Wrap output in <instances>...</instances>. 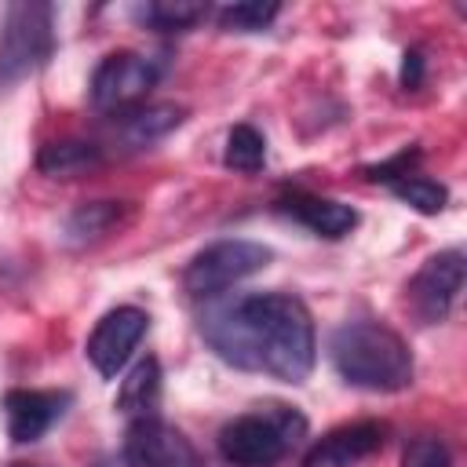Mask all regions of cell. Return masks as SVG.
Returning a JSON list of instances; mask_svg holds the SVG:
<instances>
[{"label": "cell", "instance_id": "cell-1", "mask_svg": "<svg viewBox=\"0 0 467 467\" xmlns=\"http://www.w3.org/2000/svg\"><path fill=\"white\" fill-rule=\"evenodd\" d=\"M204 343L234 368L277 383H306L317 361V336L306 303L292 292H244L201 314Z\"/></svg>", "mask_w": 467, "mask_h": 467}, {"label": "cell", "instance_id": "cell-2", "mask_svg": "<svg viewBox=\"0 0 467 467\" xmlns=\"http://www.w3.org/2000/svg\"><path fill=\"white\" fill-rule=\"evenodd\" d=\"M328 358L343 383L372 394H398L416 376L409 343L379 321L339 325L328 339Z\"/></svg>", "mask_w": 467, "mask_h": 467}, {"label": "cell", "instance_id": "cell-3", "mask_svg": "<svg viewBox=\"0 0 467 467\" xmlns=\"http://www.w3.org/2000/svg\"><path fill=\"white\" fill-rule=\"evenodd\" d=\"M306 431V420L288 405L244 412L219 431V456L230 467H274Z\"/></svg>", "mask_w": 467, "mask_h": 467}, {"label": "cell", "instance_id": "cell-4", "mask_svg": "<svg viewBox=\"0 0 467 467\" xmlns=\"http://www.w3.org/2000/svg\"><path fill=\"white\" fill-rule=\"evenodd\" d=\"M55 51V7L44 0H15L0 22V88H11L47 66Z\"/></svg>", "mask_w": 467, "mask_h": 467}, {"label": "cell", "instance_id": "cell-5", "mask_svg": "<svg viewBox=\"0 0 467 467\" xmlns=\"http://www.w3.org/2000/svg\"><path fill=\"white\" fill-rule=\"evenodd\" d=\"M274 259V252L259 241L248 237H230V241H215L208 248H201L186 270H182V288L193 299H212L226 288H234L237 281L259 274L266 263Z\"/></svg>", "mask_w": 467, "mask_h": 467}, {"label": "cell", "instance_id": "cell-6", "mask_svg": "<svg viewBox=\"0 0 467 467\" xmlns=\"http://www.w3.org/2000/svg\"><path fill=\"white\" fill-rule=\"evenodd\" d=\"M157 80H161L157 58L139 55V51H113L95 66L88 99L102 113H120L128 106H139Z\"/></svg>", "mask_w": 467, "mask_h": 467}, {"label": "cell", "instance_id": "cell-7", "mask_svg": "<svg viewBox=\"0 0 467 467\" xmlns=\"http://www.w3.org/2000/svg\"><path fill=\"white\" fill-rule=\"evenodd\" d=\"M463 277H467V259L460 248H445L431 255L405 285V303L412 317L420 325H441L463 292Z\"/></svg>", "mask_w": 467, "mask_h": 467}, {"label": "cell", "instance_id": "cell-8", "mask_svg": "<svg viewBox=\"0 0 467 467\" xmlns=\"http://www.w3.org/2000/svg\"><path fill=\"white\" fill-rule=\"evenodd\" d=\"M120 463L124 467H208L197 445L161 416H139L128 423Z\"/></svg>", "mask_w": 467, "mask_h": 467}, {"label": "cell", "instance_id": "cell-9", "mask_svg": "<svg viewBox=\"0 0 467 467\" xmlns=\"http://www.w3.org/2000/svg\"><path fill=\"white\" fill-rule=\"evenodd\" d=\"M150 328V314L139 306H117L109 314L99 317V325L88 336V361L95 365V372L102 379H113L135 354V347L142 343Z\"/></svg>", "mask_w": 467, "mask_h": 467}, {"label": "cell", "instance_id": "cell-10", "mask_svg": "<svg viewBox=\"0 0 467 467\" xmlns=\"http://www.w3.org/2000/svg\"><path fill=\"white\" fill-rule=\"evenodd\" d=\"M69 390H7L4 394V416H7V438L15 445L40 441L69 409Z\"/></svg>", "mask_w": 467, "mask_h": 467}, {"label": "cell", "instance_id": "cell-11", "mask_svg": "<svg viewBox=\"0 0 467 467\" xmlns=\"http://www.w3.org/2000/svg\"><path fill=\"white\" fill-rule=\"evenodd\" d=\"M186 120V106H175V102H139V106H128L120 113H113V124H109V139L124 150V153H139V150H150L157 142H164L179 124Z\"/></svg>", "mask_w": 467, "mask_h": 467}, {"label": "cell", "instance_id": "cell-12", "mask_svg": "<svg viewBox=\"0 0 467 467\" xmlns=\"http://www.w3.org/2000/svg\"><path fill=\"white\" fill-rule=\"evenodd\" d=\"M383 441H387V423L376 420L347 423L328 431L321 441H314V449L303 456V467H354L372 452H379Z\"/></svg>", "mask_w": 467, "mask_h": 467}, {"label": "cell", "instance_id": "cell-13", "mask_svg": "<svg viewBox=\"0 0 467 467\" xmlns=\"http://www.w3.org/2000/svg\"><path fill=\"white\" fill-rule=\"evenodd\" d=\"M277 212H285L292 223L328 241H339L358 226V212L350 204L332 201V197H314V193H288L277 201Z\"/></svg>", "mask_w": 467, "mask_h": 467}, {"label": "cell", "instance_id": "cell-14", "mask_svg": "<svg viewBox=\"0 0 467 467\" xmlns=\"http://www.w3.org/2000/svg\"><path fill=\"white\" fill-rule=\"evenodd\" d=\"M131 219V204L128 201H84L77 204L66 223H62V241L69 248H84L95 244L102 237H109L113 230H120Z\"/></svg>", "mask_w": 467, "mask_h": 467}, {"label": "cell", "instance_id": "cell-15", "mask_svg": "<svg viewBox=\"0 0 467 467\" xmlns=\"http://www.w3.org/2000/svg\"><path fill=\"white\" fill-rule=\"evenodd\" d=\"M106 164V153L99 142L88 139H55L36 153V168L47 179H80Z\"/></svg>", "mask_w": 467, "mask_h": 467}, {"label": "cell", "instance_id": "cell-16", "mask_svg": "<svg viewBox=\"0 0 467 467\" xmlns=\"http://www.w3.org/2000/svg\"><path fill=\"white\" fill-rule=\"evenodd\" d=\"M157 401H161V361L146 354L120 379V390H117L113 409H120L124 416L139 420V416H157Z\"/></svg>", "mask_w": 467, "mask_h": 467}, {"label": "cell", "instance_id": "cell-17", "mask_svg": "<svg viewBox=\"0 0 467 467\" xmlns=\"http://www.w3.org/2000/svg\"><path fill=\"white\" fill-rule=\"evenodd\" d=\"M131 15L139 26L153 29V33H186V29L201 26L212 15V7L201 0H150V4H139Z\"/></svg>", "mask_w": 467, "mask_h": 467}, {"label": "cell", "instance_id": "cell-18", "mask_svg": "<svg viewBox=\"0 0 467 467\" xmlns=\"http://www.w3.org/2000/svg\"><path fill=\"white\" fill-rule=\"evenodd\" d=\"M281 15L277 0H241V4H226L215 11L219 29L226 33H263L270 29V22Z\"/></svg>", "mask_w": 467, "mask_h": 467}, {"label": "cell", "instance_id": "cell-19", "mask_svg": "<svg viewBox=\"0 0 467 467\" xmlns=\"http://www.w3.org/2000/svg\"><path fill=\"white\" fill-rule=\"evenodd\" d=\"M226 168L234 171H244V175H255L263 164H266V139L252 128V124H234L230 135H226V153H223Z\"/></svg>", "mask_w": 467, "mask_h": 467}, {"label": "cell", "instance_id": "cell-20", "mask_svg": "<svg viewBox=\"0 0 467 467\" xmlns=\"http://www.w3.org/2000/svg\"><path fill=\"white\" fill-rule=\"evenodd\" d=\"M390 193H394L401 204L416 208L420 215H438V212L449 204V190H445L441 182L427 179V175H405V179L390 182Z\"/></svg>", "mask_w": 467, "mask_h": 467}, {"label": "cell", "instance_id": "cell-21", "mask_svg": "<svg viewBox=\"0 0 467 467\" xmlns=\"http://www.w3.org/2000/svg\"><path fill=\"white\" fill-rule=\"evenodd\" d=\"M401 467H452V456L441 438H412L405 445Z\"/></svg>", "mask_w": 467, "mask_h": 467}, {"label": "cell", "instance_id": "cell-22", "mask_svg": "<svg viewBox=\"0 0 467 467\" xmlns=\"http://www.w3.org/2000/svg\"><path fill=\"white\" fill-rule=\"evenodd\" d=\"M420 161V150L412 146V150H401L398 157H390V161H379V164H372V168H365V175L372 179V182H398V179H405V175H412V164Z\"/></svg>", "mask_w": 467, "mask_h": 467}, {"label": "cell", "instance_id": "cell-23", "mask_svg": "<svg viewBox=\"0 0 467 467\" xmlns=\"http://www.w3.org/2000/svg\"><path fill=\"white\" fill-rule=\"evenodd\" d=\"M423 77H427V58H423V51H420V47H409V51L401 55V88H405V91H416V88L423 84Z\"/></svg>", "mask_w": 467, "mask_h": 467}, {"label": "cell", "instance_id": "cell-24", "mask_svg": "<svg viewBox=\"0 0 467 467\" xmlns=\"http://www.w3.org/2000/svg\"><path fill=\"white\" fill-rule=\"evenodd\" d=\"M11 467H29V463H11Z\"/></svg>", "mask_w": 467, "mask_h": 467}]
</instances>
